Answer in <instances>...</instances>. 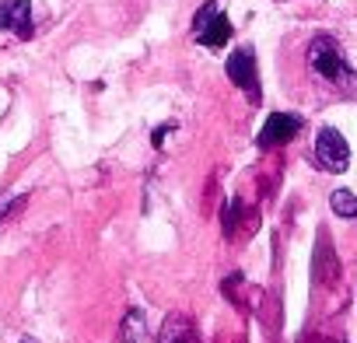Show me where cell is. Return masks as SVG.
Wrapping results in <instances>:
<instances>
[{
	"label": "cell",
	"mask_w": 357,
	"mask_h": 343,
	"mask_svg": "<svg viewBox=\"0 0 357 343\" xmlns=\"http://www.w3.org/2000/svg\"><path fill=\"white\" fill-rule=\"evenodd\" d=\"M315 165L322 172H333V176L347 172V165H350V144H347V137L336 126H322L315 133Z\"/></svg>",
	"instance_id": "cell-4"
},
{
	"label": "cell",
	"mask_w": 357,
	"mask_h": 343,
	"mask_svg": "<svg viewBox=\"0 0 357 343\" xmlns=\"http://www.w3.org/2000/svg\"><path fill=\"white\" fill-rule=\"evenodd\" d=\"M225 70L231 77V84L238 91H245V98L252 105L263 102V88H259V67H256V49L252 46H238L231 49V56L225 60Z\"/></svg>",
	"instance_id": "cell-3"
},
{
	"label": "cell",
	"mask_w": 357,
	"mask_h": 343,
	"mask_svg": "<svg viewBox=\"0 0 357 343\" xmlns=\"http://www.w3.org/2000/svg\"><path fill=\"white\" fill-rule=\"evenodd\" d=\"M22 343H39V340H29V336H25V340H22Z\"/></svg>",
	"instance_id": "cell-11"
},
{
	"label": "cell",
	"mask_w": 357,
	"mask_h": 343,
	"mask_svg": "<svg viewBox=\"0 0 357 343\" xmlns=\"http://www.w3.org/2000/svg\"><path fill=\"white\" fill-rule=\"evenodd\" d=\"M301 130H305V119L298 112H273V116H266V123H263V130L256 137V147L259 151H273V147L294 140Z\"/></svg>",
	"instance_id": "cell-5"
},
{
	"label": "cell",
	"mask_w": 357,
	"mask_h": 343,
	"mask_svg": "<svg viewBox=\"0 0 357 343\" xmlns=\"http://www.w3.org/2000/svg\"><path fill=\"white\" fill-rule=\"evenodd\" d=\"M308 67L315 77H322L326 84L340 88V91H357V70L350 67L343 46L333 36H315L308 43Z\"/></svg>",
	"instance_id": "cell-1"
},
{
	"label": "cell",
	"mask_w": 357,
	"mask_h": 343,
	"mask_svg": "<svg viewBox=\"0 0 357 343\" xmlns=\"http://www.w3.org/2000/svg\"><path fill=\"white\" fill-rule=\"evenodd\" d=\"M235 36L228 15L218 8V0H207V4L193 15V39L207 49H225V43Z\"/></svg>",
	"instance_id": "cell-2"
},
{
	"label": "cell",
	"mask_w": 357,
	"mask_h": 343,
	"mask_svg": "<svg viewBox=\"0 0 357 343\" xmlns=\"http://www.w3.org/2000/svg\"><path fill=\"white\" fill-rule=\"evenodd\" d=\"M158 343H197V326H193V319L183 315V312L165 315L161 333H158Z\"/></svg>",
	"instance_id": "cell-7"
},
{
	"label": "cell",
	"mask_w": 357,
	"mask_h": 343,
	"mask_svg": "<svg viewBox=\"0 0 357 343\" xmlns=\"http://www.w3.org/2000/svg\"><path fill=\"white\" fill-rule=\"evenodd\" d=\"M0 29L32 39V0H0Z\"/></svg>",
	"instance_id": "cell-6"
},
{
	"label": "cell",
	"mask_w": 357,
	"mask_h": 343,
	"mask_svg": "<svg viewBox=\"0 0 357 343\" xmlns=\"http://www.w3.org/2000/svg\"><path fill=\"white\" fill-rule=\"evenodd\" d=\"M329 207H333L336 218L357 221V197H354L350 190H333V193H329Z\"/></svg>",
	"instance_id": "cell-9"
},
{
	"label": "cell",
	"mask_w": 357,
	"mask_h": 343,
	"mask_svg": "<svg viewBox=\"0 0 357 343\" xmlns=\"http://www.w3.org/2000/svg\"><path fill=\"white\" fill-rule=\"evenodd\" d=\"M119 343H147V319L140 308H130L119 326Z\"/></svg>",
	"instance_id": "cell-8"
},
{
	"label": "cell",
	"mask_w": 357,
	"mask_h": 343,
	"mask_svg": "<svg viewBox=\"0 0 357 343\" xmlns=\"http://www.w3.org/2000/svg\"><path fill=\"white\" fill-rule=\"evenodd\" d=\"M22 204H25V197H11V193H0V224H4V221H8V218H11V214H15L18 207H22Z\"/></svg>",
	"instance_id": "cell-10"
}]
</instances>
